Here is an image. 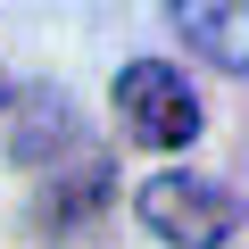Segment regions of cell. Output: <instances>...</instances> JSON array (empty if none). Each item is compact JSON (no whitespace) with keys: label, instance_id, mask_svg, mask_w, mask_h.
I'll use <instances>...</instances> for the list:
<instances>
[{"label":"cell","instance_id":"1","mask_svg":"<svg viewBox=\"0 0 249 249\" xmlns=\"http://www.w3.org/2000/svg\"><path fill=\"white\" fill-rule=\"evenodd\" d=\"M241 191H224V183H199V175H150L142 183V224L158 232V241H183V249H216V241H232L241 232Z\"/></svg>","mask_w":249,"mask_h":249},{"label":"cell","instance_id":"2","mask_svg":"<svg viewBox=\"0 0 249 249\" xmlns=\"http://www.w3.org/2000/svg\"><path fill=\"white\" fill-rule=\"evenodd\" d=\"M116 116H124V133H133L142 150H183V142L199 133V100H191L183 75L158 67V58H133V67L116 75Z\"/></svg>","mask_w":249,"mask_h":249},{"label":"cell","instance_id":"3","mask_svg":"<svg viewBox=\"0 0 249 249\" xmlns=\"http://www.w3.org/2000/svg\"><path fill=\"white\" fill-rule=\"evenodd\" d=\"M175 25H183L216 67H232V75L249 67V9H175Z\"/></svg>","mask_w":249,"mask_h":249}]
</instances>
